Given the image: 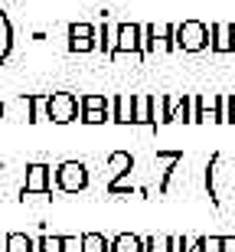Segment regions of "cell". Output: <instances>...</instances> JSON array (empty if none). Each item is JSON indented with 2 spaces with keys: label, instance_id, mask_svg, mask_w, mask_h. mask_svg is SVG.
I'll return each instance as SVG.
<instances>
[{
  "label": "cell",
  "instance_id": "cell-1",
  "mask_svg": "<svg viewBox=\"0 0 235 252\" xmlns=\"http://www.w3.org/2000/svg\"><path fill=\"white\" fill-rule=\"evenodd\" d=\"M82 118V102L72 92H49L46 95V122L52 125H69Z\"/></svg>",
  "mask_w": 235,
  "mask_h": 252
},
{
  "label": "cell",
  "instance_id": "cell-2",
  "mask_svg": "<svg viewBox=\"0 0 235 252\" xmlns=\"http://www.w3.org/2000/svg\"><path fill=\"white\" fill-rule=\"evenodd\" d=\"M52 180H56V190H62V193H82L88 187V164L85 160H62Z\"/></svg>",
  "mask_w": 235,
  "mask_h": 252
},
{
  "label": "cell",
  "instance_id": "cell-3",
  "mask_svg": "<svg viewBox=\"0 0 235 252\" xmlns=\"http://www.w3.org/2000/svg\"><path fill=\"white\" fill-rule=\"evenodd\" d=\"M209 46V27L203 20H183L177 23V49L183 53H203Z\"/></svg>",
  "mask_w": 235,
  "mask_h": 252
},
{
  "label": "cell",
  "instance_id": "cell-4",
  "mask_svg": "<svg viewBox=\"0 0 235 252\" xmlns=\"http://www.w3.org/2000/svg\"><path fill=\"white\" fill-rule=\"evenodd\" d=\"M46 193H52V167L49 164H29L23 190H20V200H26V196H46Z\"/></svg>",
  "mask_w": 235,
  "mask_h": 252
},
{
  "label": "cell",
  "instance_id": "cell-5",
  "mask_svg": "<svg viewBox=\"0 0 235 252\" xmlns=\"http://www.w3.org/2000/svg\"><path fill=\"white\" fill-rule=\"evenodd\" d=\"M121 53H134L137 63H144V53H141V23H118V43H114V56L111 63Z\"/></svg>",
  "mask_w": 235,
  "mask_h": 252
},
{
  "label": "cell",
  "instance_id": "cell-6",
  "mask_svg": "<svg viewBox=\"0 0 235 252\" xmlns=\"http://www.w3.org/2000/svg\"><path fill=\"white\" fill-rule=\"evenodd\" d=\"M98 49V30L92 23H69V53H92Z\"/></svg>",
  "mask_w": 235,
  "mask_h": 252
},
{
  "label": "cell",
  "instance_id": "cell-7",
  "mask_svg": "<svg viewBox=\"0 0 235 252\" xmlns=\"http://www.w3.org/2000/svg\"><path fill=\"white\" fill-rule=\"evenodd\" d=\"M131 170H134V154L131 151H111V154H108V184H104V187L124 184V177H131Z\"/></svg>",
  "mask_w": 235,
  "mask_h": 252
},
{
  "label": "cell",
  "instance_id": "cell-8",
  "mask_svg": "<svg viewBox=\"0 0 235 252\" xmlns=\"http://www.w3.org/2000/svg\"><path fill=\"white\" fill-rule=\"evenodd\" d=\"M134 108H137V95L118 92L111 98V122L114 125H134Z\"/></svg>",
  "mask_w": 235,
  "mask_h": 252
},
{
  "label": "cell",
  "instance_id": "cell-9",
  "mask_svg": "<svg viewBox=\"0 0 235 252\" xmlns=\"http://www.w3.org/2000/svg\"><path fill=\"white\" fill-rule=\"evenodd\" d=\"M157 105H160V98H154V95H137L134 125H147V128H157V125H160V118H157Z\"/></svg>",
  "mask_w": 235,
  "mask_h": 252
},
{
  "label": "cell",
  "instance_id": "cell-10",
  "mask_svg": "<svg viewBox=\"0 0 235 252\" xmlns=\"http://www.w3.org/2000/svg\"><path fill=\"white\" fill-rule=\"evenodd\" d=\"M157 160L167 164V170H163V177H160V184H157V193H167L173 174H177L180 164H183V151H157Z\"/></svg>",
  "mask_w": 235,
  "mask_h": 252
},
{
  "label": "cell",
  "instance_id": "cell-11",
  "mask_svg": "<svg viewBox=\"0 0 235 252\" xmlns=\"http://www.w3.org/2000/svg\"><path fill=\"white\" fill-rule=\"evenodd\" d=\"M209 49L232 53V23H209Z\"/></svg>",
  "mask_w": 235,
  "mask_h": 252
},
{
  "label": "cell",
  "instance_id": "cell-12",
  "mask_svg": "<svg viewBox=\"0 0 235 252\" xmlns=\"http://www.w3.org/2000/svg\"><path fill=\"white\" fill-rule=\"evenodd\" d=\"M219 167H222V154H212L206 164V193H209V203L212 206H222V196H219Z\"/></svg>",
  "mask_w": 235,
  "mask_h": 252
},
{
  "label": "cell",
  "instance_id": "cell-13",
  "mask_svg": "<svg viewBox=\"0 0 235 252\" xmlns=\"http://www.w3.org/2000/svg\"><path fill=\"white\" fill-rule=\"evenodd\" d=\"M114 43H118V27H114L111 20H108V13H104L102 27H98V49H102L104 56L111 59V56H114Z\"/></svg>",
  "mask_w": 235,
  "mask_h": 252
},
{
  "label": "cell",
  "instance_id": "cell-14",
  "mask_svg": "<svg viewBox=\"0 0 235 252\" xmlns=\"http://www.w3.org/2000/svg\"><path fill=\"white\" fill-rule=\"evenodd\" d=\"M154 39H157V49H160V53H173V49H177V23L154 27Z\"/></svg>",
  "mask_w": 235,
  "mask_h": 252
},
{
  "label": "cell",
  "instance_id": "cell-15",
  "mask_svg": "<svg viewBox=\"0 0 235 252\" xmlns=\"http://www.w3.org/2000/svg\"><path fill=\"white\" fill-rule=\"evenodd\" d=\"M111 252H144V236H137V233H118L111 239Z\"/></svg>",
  "mask_w": 235,
  "mask_h": 252
},
{
  "label": "cell",
  "instance_id": "cell-16",
  "mask_svg": "<svg viewBox=\"0 0 235 252\" xmlns=\"http://www.w3.org/2000/svg\"><path fill=\"white\" fill-rule=\"evenodd\" d=\"M0 39H3V49H0V65L7 63L10 56H13V23H10V17L0 10Z\"/></svg>",
  "mask_w": 235,
  "mask_h": 252
},
{
  "label": "cell",
  "instance_id": "cell-17",
  "mask_svg": "<svg viewBox=\"0 0 235 252\" xmlns=\"http://www.w3.org/2000/svg\"><path fill=\"white\" fill-rule=\"evenodd\" d=\"M20 102L26 105V122L36 125L46 118V95H26V98H20Z\"/></svg>",
  "mask_w": 235,
  "mask_h": 252
},
{
  "label": "cell",
  "instance_id": "cell-18",
  "mask_svg": "<svg viewBox=\"0 0 235 252\" xmlns=\"http://www.w3.org/2000/svg\"><path fill=\"white\" fill-rule=\"evenodd\" d=\"M3 252H36V239H29L26 233H7Z\"/></svg>",
  "mask_w": 235,
  "mask_h": 252
},
{
  "label": "cell",
  "instance_id": "cell-19",
  "mask_svg": "<svg viewBox=\"0 0 235 252\" xmlns=\"http://www.w3.org/2000/svg\"><path fill=\"white\" fill-rule=\"evenodd\" d=\"M82 252H111V239L104 233H82Z\"/></svg>",
  "mask_w": 235,
  "mask_h": 252
},
{
  "label": "cell",
  "instance_id": "cell-20",
  "mask_svg": "<svg viewBox=\"0 0 235 252\" xmlns=\"http://www.w3.org/2000/svg\"><path fill=\"white\" fill-rule=\"evenodd\" d=\"M144 252H173V236H144Z\"/></svg>",
  "mask_w": 235,
  "mask_h": 252
},
{
  "label": "cell",
  "instance_id": "cell-21",
  "mask_svg": "<svg viewBox=\"0 0 235 252\" xmlns=\"http://www.w3.org/2000/svg\"><path fill=\"white\" fill-rule=\"evenodd\" d=\"M141 53H144V59L157 53V39H154V23H141Z\"/></svg>",
  "mask_w": 235,
  "mask_h": 252
},
{
  "label": "cell",
  "instance_id": "cell-22",
  "mask_svg": "<svg viewBox=\"0 0 235 252\" xmlns=\"http://www.w3.org/2000/svg\"><path fill=\"white\" fill-rule=\"evenodd\" d=\"M36 252H62V236H39Z\"/></svg>",
  "mask_w": 235,
  "mask_h": 252
},
{
  "label": "cell",
  "instance_id": "cell-23",
  "mask_svg": "<svg viewBox=\"0 0 235 252\" xmlns=\"http://www.w3.org/2000/svg\"><path fill=\"white\" fill-rule=\"evenodd\" d=\"M82 122H85V125H104V122H111V112H98V108H88V112H82Z\"/></svg>",
  "mask_w": 235,
  "mask_h": 252
},
{
  "label": "cell",
  "instance_id": "cell-24",
  "mask_svg": "<svg viewBox=\"0 0 235 252\" xmlns=\"http://www.w3.org/2000/svg\"><path fill=\"white\" fill-rule=\"evenodd\" d=\"M173 252H196V236H173Z\"/></svg>",
  "mask_w": 235,
  "mask_h": 252
},
{
  "label": "cell",
  "instance_id": "cell-25",
  "mask_svg": "<svg viewBox=\"0 0 235 252\" xmlns=\"http://www.w3.org/2000/svg\"><path fill=\"white\" fill-rule=\"evenodd\" d=\"M203 252H226V236H206Z\"/></svg>",
  "mask_w": 235,
  "mask_h": 252
},
{
  "label": "cell",
  "instance_id": "cell-26",
  "mask_svg": "<svg viewBox=\"0 0 235 252\" xmlns=\"http://www.w3.org/2000/svg\"><path fill=\"white\" fill-rule=\"evenodd\" d=\"M62 252H82V236H62Z\"/></svg>",
  "mask_w": 235,
  "mask_h": 252
},
{
  "label": "cell",
  "instance_id": "cell-27",
  "mask_svg": "<svg viewBox=\"0 0 235 252\" xmlns=\"http://www.w3.org/2000/svg\"><path fill=\"white\" fill-rule=\"evenodd\" d=\"M226 125H235V95H226Z\"/></svg>",
  "mask_w": 235,
  "mask_h": 252
},
{
  "label": "cell",
  "instance_id": "cell-28",
  "mask_svg": "<svg viewBox=\"0 0 235 252\" xmlns=\"http://www.w3.org/2000/svg\"><path fill=\"white\" fill-rule=\"evenodd\" d=\"M232 53H235V23H232Z\"/></svg>",
  "mask_w": 235,
  "mask_h": 252
},
{
  "label": "cell",
  "instance_id": "cell-29",
  "mask_svg": "<svg viewBox=\"0 0 235 252\" xmlns=\"http://www.w3.org/2000/svg\"><path fill=\"white\" fill-rule=\"evenodd\" d=\"M3 112H7V108H3V102H0V118H3Z\"/></svg>",
  "mask_w": 235,
  "mask_h": 252
},
{
  "label": "cell",
  "instance_id": "cell-30",
  "mask_svg": "<svg viewBox=\"0 0 235 252\" xmlns=\"http://www.w3.org/2000/svg\"><path fill=\"white\" fill-rule=\"evenodd\" d=\"M0 252H3V243H0Z\"/></svg>",
  "mask_w": 235,
  "mask_h": 252
},
{
  "label": "cell",
  "instance_id": "cell-31",
  "mask_svg": "<svg viewBox=\"0 0 235 252\" xmlns=\"http://www.w3.org/2000/svg\"><path fill=\"white\" fill-rule=\"evenodd\" d=\"M0 170H3V167H0Z\"/></svg>",
  "mask_w": 235,
  "mask_h": 252
}]
</instances>
